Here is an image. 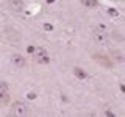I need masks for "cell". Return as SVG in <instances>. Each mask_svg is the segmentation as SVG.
I'll return each mask as SVG.
<instances>
[{"label":"cell","instance_id":"15","mask_svg":"<svg viewBox=\"0 0 125 117\" xmlns=\"http://www.w3.org/2000/svg\"><path fill=\"white\" fill-rule=\"evenodd\" d=\"M120 89H122V92H125V86H124V84L120 86Z\"/></svg>","mask_w":125,"mask_h":117},{"label":"cell","instance_id":"10","mask_svg":"<svg viewBox=\"0 0 125 117\" xmlns=\"http://www.w3.org/2000/svg\"><path fill=\"white\" fill-rule=\"evenodd\" d=\"M97 61H99V62H103L105 66H109V61H105V56H97Z\"/></svg>","mask_w":125,"mask_h":117},{"label":"cell","instance_id":"12","mask_svg":"<svg viewBox=\"0 0 125 117\" xmlns=\"http://www.w3.org/2000/svg\"><path fill=\"white\" fill-rule=\"evenodd\" d=\"M27 97H28L30 100H34V98H36V94H34V92H30V94H28Z\"/></svg>","mask_w":125,"mask_h":117},{"label":"cell","instance_id":"14","mask_svg":"<svg viewBox=\"0 0 125 117\" xmlns=\"http://www.w3.org/2000/svg\"><path fill=\"white\" fill-rule=\"evenodd\" d=\"M34 50H36L34 47H28V52H30V53H34Z\"/></svg>","mask_w":125,"mask_h":117},{"label":"cell","instance_id":"9","mask_svg":"<svg viewBox=\"0 0 125 117\" xmlns=\"http://www.w3.org/2000/svg\"><path fill=\"white\" fill-rule=\"evenodd\" d=\"M0 91H5V92L10 91V88H8V84L5 83V81H0Z\"/></svg>","mask_w":125,"mask_h":117},{"label":"cell","instance_id":"11","mask_svg":"<svg viewBox=\"0 0 125 117\" xmlns=\"http://www.w3.org/2000/svg\"><path fill=\"white\" fill-rule=\"evenodd\" d=\"M108 14H109V16H114V17H117V16H119V13H117L116 10H108Z\"/></svg>","mask_w":125,"mask_h":117},{"label":"cell","instance_id":"4","mask_svg":"<svg viewBox=\"0 0 125 117\" xmlns=\"http://www.w3.org/2000/svg\"><path fill=\"white\" fill-rule=\"evenodd\" d=\"M11 62H13L14 66H17V67H23V66L27 64V59L22 56V55H13V58H11Z\"/></svg>","mask_w":125,"mask_h":117},{"label":"cell","instance_id":"17","mask_svg":"<svg viewBox=\"0 0 125 117\" xmlns=\"http://www.w3.org/2000/svg\"><path fill=\"white\" fill-rule=\"evenodd\" d=\"M0 105H2V103H0Z\"/></svg>","mask_w":125,"mask_h":117},{"label":"cell","instance_id":"8","mask_svg":"<svg viewBox=\"0 0 125 117\" xmlns=\"http://www.w3.org/2000/svg\"><path fill=\"white\" fill-rule=\"evenodd\" d=\"M8 101H10V95H8V92L0 91V103L5 105V103H8Z\"/></svg>","mask_w":125,"mask_h":117},{"label":"cell","instance_id":"2","mask_svg":"<svg viewBox=\"0 0 125 117\" xmlns=\"http://www.w3.org/2000/svg\"><path fill=\"white\" fill-rule=\"evenodd\" d=\"M34 61H36L38 64H49L50 62V55L47 53L45 49L38 47V49L34 50Z\"/></svg>","mask_w":125,"mask_h":117},{"label":"cell","instance_id":"16","mask_svg":"<svg viewBox=\"0 0 125 117\" xmlns=\"http://www.w3.org/2000/svg\"><path fill=\"white\" fill-rule=\"evenodd\" d=\"M55 2V0H47V3H53Z\"/></svg>","mask_w":125,"mask_h":117},{"label":"cell","instance_id":"1","mask_svg":"<svg viewBox=\"0 0 125 117\" xmlns=\"http://www.w3.org/2000/svg\"><path fill=\"white\" fill-rule=\"evenodd\" d=\"M94 41L100 45H108L109 44V33L103 27H100V28H97L94 31Z\"/></svg>","mask_w":125,"mask_h":117},{"label":"cell","instance_id":"6","mask_svg":"<svg viewBox=\"0 0 125 117\" xmlns=\"http://www.w3.org/2000/svg\"><path fill=\"white\" fill-rule=\"evenodd\" d=\"M73 75L78 80H86L88 78V72H84V69H81V67H73Z\"/></svg>","mask_w":125,"mask_h":117},{"label":"cell","instance_id":"13","mask_svg":"<svg viewBox=\"0 0 125 117\" xmlns=\"http://www.w3.org/2000/svg\"><path fill=\"white\" fill-rule=\"evenodd\" d=\"M44 28H45V30H53V27L50 25V23H45V25H44Z\"/></svg>","mask_w":125,"mask_h":117},{"label":"cell","instance_id":"7","mask_svg":"<svg viewBox=\"0 0 125 117\" xmlns=\"http://www.w3.org/2000/svg\"><path fill=\"white\" fill-rule=\"evenodd\" d=\"M81 5L86 6V8H91V10H94V8L99 6V0H80Z\"/></svg>","mask_w":125,"mask_h":117},{"label":"cell","instance_id":"3","mask_svg":"<svg viewBox=\"0 0 125 117\" xmlns=\"http://www.w3.org/2000/svg\"><path fill=\"white\" fill-rule=\"evenodd\" d=\"M11 114L27 116L28 114V106H27L25 103H22V101H16V103H13V106H11Z\"/></svg>","mask_w":125,"mask_h":117},{"label":"cell","instance_id":"5","mask_svg":"<svg viewBox=\"0 0 125 117\" xmlns=\"http://www.w3.org/2000/svg\"><path fill=\"white\" fill-rule=\"evenodd\" d=\"M8 5L14 11H22L23 10V2L22 0H8Z\"/></svg>","mask_w":125,"mask_h":117}]
</instances>
